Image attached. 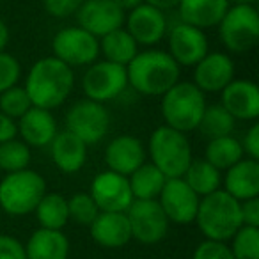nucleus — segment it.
I'll use <instances>...</instances> for the list:
<instances>
[{
  "instance_id": "45",
  "label": "nucleus",
  "mask_w": 259,
  "mask_h": 259,
  "mask_svg": "<svg viewBox=\"0 0 259 259\" xmlns=\"http://www.w3.org/2000/svg\"><path fill=\"white\" fill-rule=\"evenodd\" d=\"M9 43V29L2 20H0V52H4Z\"/></svg>"
},
{
  "instance_id": "29",
  "label": "nucleus",
  "mask_w": 259,
  "mask_h": 259,
  "mask_svg": "<svg viewBox=\"0 0 259 259\" xmlns=\"http://www.w3.org/2000/svg\"><path fill=\"white\" fill-rule=\"evenodd\" d=\"M243 158V148L241 142L238 139L231 137H219L211 139L206 146L204 151V160L211 163L215 169L219 170H227L229 167H233L234 163H238Z\"/></svg>"
},
{
  "instance_id": "35",
  "label": "nucleus",
  "mask_w": 259,
  "mask_h": 259,
  "mask_svg": "<svg viewBox=\"0 0 259 259\" xmlns=\"http://www.w3.org/2000/svg\"><path fill=\"white\" fill-rule=\"evenodd\" d=\"M68 213L69 219L75 220L76 224H82V226H91L93 220L98 217L100 209H98L94 199L89 194H75L68 199Z\"/></svg>"
},
{
  "instance_id": "39",
  "label": "nucleus",
  "mask_w": 259,
  "mask_h": 259,
  "mask_svg": "<svg viewBox=\"0 0 259 259\" xmlns=\"http://www.w3.org/2000/svg\"><path fill=\"white\" fill-rule=\"evenodd\" d=\"M0 259H27L25 245L9 234H0Z\"/></svg>"
},
{
  "instance_id": "11",
  "label": "nucleus",
  "mask_w": 259,
  "mask_h": 259,
  "mask_svg": "<svg viewBox=\"0 0 259 259\" xmlns=\"http://www.w3.org/2000/svg\"><path fill=\"white\" fill-rule=\"evenodd\" d=\"M128 87L126 68L110 61L93 62L82 78V89L87 100L105 103L117 98Z\"/></svg>"
},
{
  "instance_id": "6",
  "label": "nucleus",
  "mask_w": 259,
  "mask_h": 259,
  "mask_svg": "<svg viewBox=\"0 0 259 259\" xmlns=\"http://www.w3.org/2000/svg\"><path fill=\"white\" fill-rule=\"evenodd\" d=\"M47 194V181L39 172L23 169L9 172L0 181V208L11 217H25L36 209Z\"/></svg>"
},
{
  "instance_id": "9",
  "label": "nucleus",
  "mask_w": 259,
  "mask_h": 259,
  "mask_svg": "<svg viewBox=\"0 0 259 259\" xmlns=\"http://www.w3.org/2000/svg\"><path fill=\"white\" fill-rule=\"evenodd\" d=\"M110 128V115L103 103L93 100H78L66 114V130L85 142L98 144Z\"/></svg>"
},
{
  "instance_id": "10",
  "label": "nucleus",
  "mask_w": 259,
  "mask_h": 259,
  "mask_svg": "<svg viewBox=\"0 0 259 259\" xmlns=\"http://www.w3.org/2000/svg\"><path fill=\"white\" fill-rule=\"evenodd\" d=\"M52 50L54 57L68 64L69 68L91 66L100 55V41L82 27H66L55 34Z\"/></svg>"
},
{
  "instance_id": "4",
  "label": "nucleus",
  "mask_w": 259,
  "mask_h": 259,
  "mask_svg": "<svg viewBox=\"0 0 259 259\" xmlns=\"http://www.w3.org/2000/svg\"><path fill=\"white\" fill-rule=\"evenodd\" d=\"M160 107L165 126L188 134L192 130H197L206 108V98L194 82H178L162 94Z\"/></svg>"
},
{
  "instance_id": "2",
  "label": "nucleus",
  "mask_w": 259,
  "mask_h": 259,
  "mask_svg": "<svg viewBox=\"0 0 259 259\" xmlns=\"http://www.w3.org/2000/svg\"><path fill=\"white\" fill-rule=\"evenodd\" d=\"M128 85L144 96H162L180 82V66L163 50H146L126 66Z\"/></svg>"
},
{
  "instance_id": "36",
  "label": "nucleus",
  "mask_w": 259,
  "mask_h": 259,
  "mask_svg": "<svg viewBox=\"0 0 259 259\" xmlns=\"http://www.w3.org/2000/svg\"><path fill=\"white\" fill-rule=\"evenodd\" d=\"M22 75L20 62L8 52H0V93L8 91L9 87L16 85Z\"/></svg>"
},
{
  "instance_id": "17",
  "label": "nucleus",
  "mask_w": 259,
  "mask_h": 259,
  "mask_svg": "<svg viewBox=\"0 0 259 259\" xmlns=\"http://www.w3.org/2000/svg\"><path fill=\"white\" fill-rule=\"evenodd\" d=\"M194 68V83L202 93H220L234 80L233 59L222 52H208Z\"/></svg>"
},
{
  "instance_id": "31",
  "label": "nucleus",
  "mask_w": 259,
  "mask_h": 259,
  "mask_svg": "<svg viewBox=\"0 0 259 259\" xmlns=\"http://www.w3.org/2000/svg\"><path fill=\"white\" fill-rule=\"evenodd\" d=\"M234 122H236V119L222 105H209V107L206 105L197 130L204 137H208L211 141V139L231 135V132L234 128Z\"/></svg>"
},
{
  "instance_id": "26",
  "label": "nucleus",
  "mask_w": 259,
  "mask_h": 259,
  "mask_svg": "<svg viewBox=\"0 0 259 259\" xmlns=\"http://www.w3.org/2000/svg\"><path fill=\"white\" fill-rule=\"evenodd\" d=\"M100 52H103L105 61L128 66L130 61L139 54V45L128 34L126 29H117L100 37Z\"/></svg>"
},
{
  "instance_id": "21",
  "label": "nucleus",
  "mask_w": 259,
  "mask_h": 259,
  "mask_svg": "<svg viewBox=\"0 0 259 259\" xmlns=\"http://www.w3.org/2000/svg\"><path fill=\"white\" fill-rule=\"evenodd\" d=\"M22 141L29 148H45L50 146L57 135V121L52 115V110L39 107H30L16 122Z\"/></svg>"
},
{
  "instance_id": "30",
  "label": "nucleus",
  "mask_w": 259,
  "mask_h": 259,
  "mask_svg": "<svg viewBox=\"0 0 259 259\" xmlns=\"http://www.w3.org/2000/svg\"><path fill=\"white\" fill-rule=\"evenodd\" d=\"M34 211L39 226L45 229L61 231L69 220L68 199L62 197L61 194H45Z\"/></svg>"
},
{
  "instance_id": "42",
  "label": "nucleus",
  "mask_w": 259,
  "mask_h": 259,
  "mask_svg": "<svg viewBox=\"0 0 259 259\" xmlns=\"http://www.w3.org/2000/svg\"><path fill=\"white\" fill-rule=\"evenodd\" d=\"M16 135H18L16 121L0 112V144L11 141V139H16Z\"/></svg>"
},
{
  "instance_id": "5",
  "label": "nucleus",
  "mask_w": 259,
  "mask_h": 259,
  "mask_svg": "<svg viewBox=\"0 0 259 259\" xmlns=\"http://www.w3.org/2000/svg\"><path fill=\"white\" fill-rule=\"evenodd\" d=\"M149 156L151 163L160 169V172L169 178H183L188 169L192 156V146L187 134L178 132L169 126H160L149 137Z\"/></svg>"
},
{
  "instance_id": "43",
  "label": "nucleus",
  "mask_w": 259,
  "mask_h": 259,
  "mask_svg": "<svg viewBox=\"0 0 259 259\" xmlns=\"http://www.w3.org/2000/svg\"><path fill=\"white\" fill-rule=\"evenodd\" d=\"M144 2L149 6H153V8L160 9V11H163V9L178 8V4H180V0H144Z\"/></svg>"
},
{
  "instance_id": "14",
  "label": "nucleus",
  "mask_w": 259,
  "mask_h": 259,
  "mask_svg": "<svg viewBox=\"0 0 259 259\" xmlns=\"http://www.w3.org/2000/svg\"><path fill=\"white\" fill-rule=\"evenodd\" d=\"M89 195L100 211H126L134 202L128 178L112 170H105L94 178Z\"/></svg>"
},
{
  "instance_id": "12",
  "label": "nucleus",
  "mask_w": 259,
  "mask_h": 259,
  "mask_svg": "<svg viewBox=\"0 0 259 259\" xmlns=\"http://www.w3.org/2000/svg\"><path fill=\"white\" fill-rule=\"evenodd\" d=\"M158 202L169 222L192 224L195 222L201 197L188 187L183 178H169L160 192Z\"/></svg>"
},
{
  "instance_id": "7",
  "label": "nucleus",
  "mask_w": 259,
  "mask_h": 259,
  "mask_svg": "<svg viewBox=\"0 0 259 259\" xmlns=\"http://www.w3.org/2000/svg\"><path fill=\"white\" fill-rule=\"evenodd\" d=\"M220 39L224 47L234 54H243L259 41V15L254 6H229L219 23Z\"/></svg>"
},
{
  "instance_id": "19",
  "label": "nucleus",
  "mask_w": 259,
  "mask_h": 259,
  "mask_svg": "<svg viewBox=\"0 0 259 259\" xmlns=\"http://www.w3.org/2000/svg\"><path fill=\"white\" fill-rule=\"evenodd\" d=\"M222 107L241 121H255L259 117V89L250 80H233L222 91Z\"/></svg>"
},
{
  "instance_id": "15",
  "label": "nucleus",
  "mask_w": 259,
  "mask_h": 259,
  "mask_svg": "<svg viewBox=\"0 0 259 259\" xmlns=\"http://www.w3.org/2000/svg\"><path fill=\"white\" fill-rule=\"evenodd\" d=\"M178 66H195L208 54V37L197 27L176 23L169 30V52Z\"/></svg>"
},
{
  "instance_id": "46",
  "label": "nucleus",
  "mask_w": 259,
  "mask_h": 259,
  "mask_svg": "<svg viewBox=\"0 0 259 259\" xmlns=\"http://www.w3.org/2000/svg\"><path fill=\"white\" fill-rule=\"evenodd\" d=\"M231 2V0H229ZM234 4H240V6H254L255 0H233Z\"/></svg>"
},
{
  "instance_id": "37",
  "label": "nucleus",
  "mask_w": 259,
  "mask_h": 259,
  "mask_svg": "<svg viewBox=\"0 0 259 259\" xmlns=\"http://www.w3.org/2000/svg\"><path fill=\"white\" fill-rule=\"evenodd\" d=\"M192 259H234V255L226 241L204 240L197 245Z\"/></svg>"
},
{
  "instance_id": "27",
  "label": "nucleus",
  "mask_w": 259,
  "mask_h": 259,
  "mask_svg": "<svg viewBox=\"0 0 259 259\" xmlns=\"http://www.w3.org/2000/svg\"><path fill=\"white\" fill-rule=\"evenodd\" d=\"M134 199H158L167 178L153 163H142L128 176Z\"/></svg>"
},
{
  "instance_id": "8",
  "label": "nucleus",
  "mask_w": 259,
  "mask_h": 259,
  "mask_svg": "<svg viewBox=\"0 0 259 259\" xmlns=\"http://www.w3.org/2000/svg\"><path fill=\"white\" fill-rule=\"evenodd\" d=\"M132 238L144 245H155L165 238L169 219L163 213L158 199H134L126 209Z\"/></svg>"
},
{
  "instance_id": "44",
  "label": "nucleus",
  "mask_w": 259,
  "mask_h": 259,
  "mask_svg": "<svg viewBox=\"0 0 259 259\" xmlns=\"http://www.w3.org/2000/svg\"><path fill=\"white\" fill-rule=\"evenodd\" d=\"M115 4L122 9V11H132V9L139 8L141 4H144V0H114Z\"/></svg>"
},
{
  "instance_id": "40",
  "label": "nucleus",
  "mask_w": 259,
  "mask_h": 259,
  "mask_svg": "<svg viewBox=\"0 0 259 259\" xmlns=\"http://www.w3.org/2000/svg\"><path fill=\"white\" fill-rule=\"evenodd\" d=\"M241 224L248 227H259V197L240 202Z\"/></svg>"
},
{
  "instance_id": "13",
  "label": "nucleus",
  "mask_w": 259,
  "mask_h": 259,
  "mask_svg": "<svg viewBox=\"0 0 259 259\" xmlns=\"http://www.w3.org/2000/svg\"><path fill=\"white\" fill-rule=\"evenodd\" d=\"M75 15L78 27L98 39L112 30L121 29L126 16L114 0H83Z\"/></svg>"
},
{
  "instance_id": "1",
  "label": "nucleus",
  "mask_w": 259,
  "mask_h": 259,
  "mask_svg": "<svg viewBox=\"0 0 259 259\" xmlns=\"http://www.w3.org/2000/svg\"><path fill=\"white\" fill-rule=\"evenodd\" d=\"M73 85L75 75L71 68L57 57L39 59L30 68L25 80V91L32 101V107L47 110L61 107L71 94Z\"/></svg>"
},
{
  "instance_id": "20",
  "label": "nucleus",
  "mask_w": 259,
  "mask_h": 259,
  "mask_svg": "<svg viewBox=\"0 0 259 259\" xmlns=\"http://www.w3.org/2000/svg\"><path fill=\"white\" fill-rule=\"evenodd\" d=\"M89 231L91 238L103 248H121L132 240V229L124 211H100Z\"/></svg>"
},
{
  "instance_id": "41",
  "label": "nucleus",
  "mask_w": 259,
  "mask_h": 259,
  "mask_svg": "<svg viewBox=\"0 0 259 259\" xmlns=\"http://www.w3.org/2000/svg\"><path fill=\"white\" fill-rule=\"evenodd\" d=\"M241 148H243V153L248 155V158L259 160V124L257 122H254V124L248 128V132L245 134L243 142H241Z\"/></svg>"
},
{
  "instance_id": "32",
  "label": "nucleus",
  "mask_w": 259,
  "mask_h": 259,
  "mask_svg": "<svg viewBox=\"0 0 259 259\" xmlns=\"http://www.w3.org/2000/svg\"><path fill=\"white\" fill-rule=\"evenodd\" d=\"M30 163V148L23 141L11 139L0 144V169L6 172H18L29 169Z\"/></svg>"
},
{
  "instance_id": "22",
  "label": "nucleus",
  "mask_w": 259,
  "mask_h": 259,
  "mask_svg": "<svg viewBox=\"0 0 259 259\" xmlns=\"http://www.w3.org/2000/svg\"><path fill=\"white\" fill-rule=\"evenodd\" d=\"M224 192L236 201H247L259 195V162L252 158H241L226 170Z\"/></svg>"
},
{
  "instance_id": "33",
  "label": "nucleus",
  "mask_w": 259,
  "mask_h": 259,
  "mask_svg": "<svg viewBox=\"0 0 259 259\" xmlns=\"http://www.w3.org/2000/svg\"><path fill=\"white\" fill-rule=\"evenodd\" d=\"M231 240L234 259H259V227L241 226Z\"/></svg>"
},
{
  "instance_id": "3",
  "label": "nucleus",
  "mask_w": 259,
  "mask_h": 259,
  "mask_svg": "<svg viewBox=\"0 0 259 259\" xmlns=\"http://www.w3.org/2000/svg\"><path fill=\"white\" fill-rule=\"evenodd\" d=\"M195 222L206 240L229 241L234 233L243 226L240 215V201L231 197L224 190L204 195L199 202Z\"/></svg>"
},
{
  "instance_id": "23",
  "label": "nucleus",
  "mask_w": 259,
  "mask_h": 259,
  "mask_svg": "<svg viewBox=\"0 0 259 259\" xmlns=\"http://www.w3.org/2000/svg\"><path fill=\"white\" fill-rule=\"evenodd\" d=\"M87 148L85 142L80 141L71 132H57L54 141L50 142L52 160L55 167L64 174H75L85 165L87 160Z\"/></svg>"
},
{
  "instance_id": "34",
  "label": "nucleus",
  "mask_w": 259,
  "mask_h": 259,
  "mask_svg": "<svg viewBox=\"0 0 259 259\" xmlns=\"http://www.w3.org/2000/svg\"><path fill=\"white\" fill-rule=\"evenodd\" d=\"M30 107H32V101H30L25 87L13 85L4 93H0V112L15 121H18Z\"/></svg>"
},
{
  "instance_id": "38",
  "label": "nucleus",
  "mask_w": 259,
  "mask_h": 259,
  "mask_svg": "<svg viewBox=\"0 0 259 259\" xmlns=\"http://www.w3.org/2000/svg\"><path fill=\"white\" fill-rule=\"evenodd\" d=\"M43 4L48 15L55 18H68L78 11L83 0H43Z\"/></svg>"
},
{
  "instance_id": "28",
  "label": "nucleus",
  "mask_w": 259,
  "mask_h": 259,
  "mask_svg": "<svg viewBox=\"0 0 259 259\" xmlns=\"http://www.w3.org/2000/svg\"><path fill=\"white\" fill-rule=\"evenodd\" d=\"M183 180L199 197H204V195L220 190V183H222L220 170L215 169L206 160H192L188 169L185 170Z\"/></svg>"
},
{
  "instance_id": "24",
  "label": "nucleus",
  "mask_w": 259,
  "mask_h": 259,
  "mask_svg": "<svg viewBox=\"0 0 259 259\" xmlns=\"http://www.w3.org/2000/svg\"><path fill=\"white\" fill-rule=\"evenodd\" d=\"M229 0H180V20L197 29H211L220 23L229 9Z\"/></svg>"
},
{
  "instance_id": "16",
  "label": "nucleus",
  "mask_w": 259,
  "mask_h": 259,
  "mask_svg": "<svg viewBox=\"0 0 259 259\" xmlns=\"http://www.w3.org/2000/svg\"><path fill=\"white\" fill-rule=\"evenodd\" d=\"M126 30L135 39L137 45H153L160 43L167 34V20L163 11L153 8L149 4H141L139 8L128 11V16H124Z\"/></svg>"
},
{
  "instance_id": "18",
  "label": "nucleus",
  "mask_w": 259,
  "mask_h": 259,
  "mask_svg": "<svg viewBox=\"0 0 259 259\" xmlns=\"http://www.w3.org/2000/svg\"><path fill=\"white\" fill-rule=\"evenodd\" d=\"M105 162L108 170L128 178L146 162L144 144L134 135H119L105 149Z\"/></svg>"
},
{
  "instance_id": "25",
  "label": "nucleus",
  "mask_w": 259,
  "mask_h": 259,
  "mask_svg": "<svg viewBox=\"0 0 259 259\" xmlns=\"http://www.w3.org/2000/svg\"><path fill=\"white\" fill-rule=\"evenodd\" d=\"M25 254L27 259H68L69 240L62 231L41 227L30 234Z\"/></svg>"
}]
</instances>
